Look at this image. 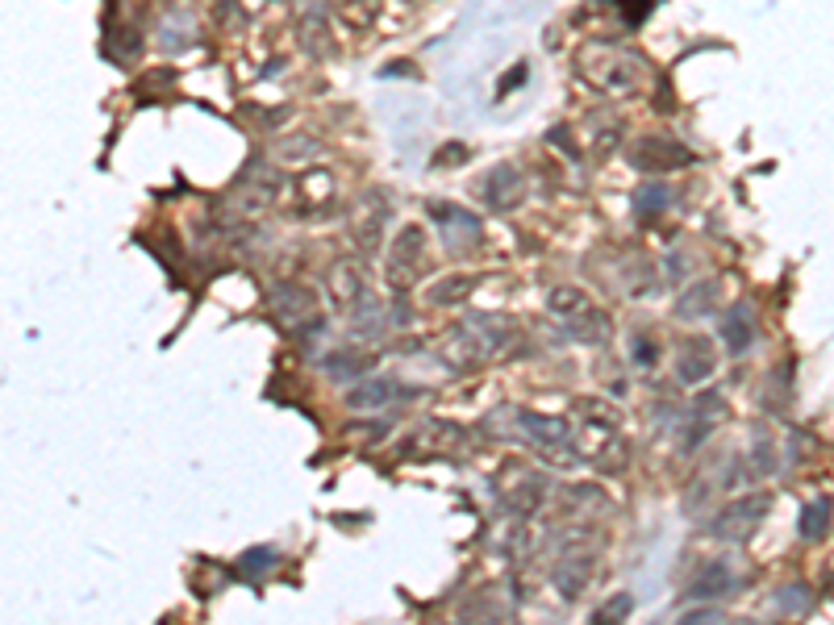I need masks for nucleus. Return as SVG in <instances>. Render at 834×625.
Returning a JSON list of instances; mask_svg holds the SVG:
<instances>
[{
  "label": "nucleus",
  "instance_id": "f257e3e1",
  "mask_svg": "<svg viewBox=\"0 0 834 625\" xmlns=\"http://www.w3.org/2000/svg\"><path fill=\"white\" fill-rule=\"evenodd\" d=\"M426 267H430L426 233H422V226H406V230L392 238L388 255H384V276H388V284H392L397 292H406V288H413L418 279L426 276Z\"/></svg>",
  "mask_w": 834,
  "mask_h": 625
},
{
  "label": "nucleus",
  "instance_id": "f03ea898",
  "mask_svg": "<svg viewBox=\"0 0 834 625\" xmlns=\"http://www.w3.org/2000/svg\"><path fill=\"white\" fill-rule=\"evenodd\" d=\"M271 313L276 322L288 329H301V334H322V313H317V292L305 284H280L271 292Z\"/></svg>",
  "mask_w": 834,
  "mask_h": 625
},
{
  "label": "nucleus",
  "instance_id": "7ed1b4c3",
  "mask_svg": "<svg viewBox=\"0 0 834 625\" xmlns=\"http://www.w3.org/2000/svg\"><path fill=\"white\" fill-rule=\"evenodd\" d=\"M518 430L534 442L543 455H559V464H572V425L555 421V417H539L530 409H518Z\"/></svg>",
  "mask_w": 834,
  "mask_h": 625
},
{
  "label": "nucleus",
  "instance_id": "20e7f679",
  "mask_svg": "<svg viewBox=\"0 0 834 625\" xmlns=\"http://www.w3.org/2000/svg\"><path fill=\"white\" fill-rule=\"evenodd\" d=\"M767 509H772V501H767L763 492H760V496H742V501H730V505H726V509L714 517L710 533H714V538H722V542H742L747 533L760 526V517Z\"/></svg>",
  "mask_w": 834,
  "mask_h": 625
},
{
  "label": "nucleus",
  "instance_id": "39448f33",
  "mask_svg": "<svg viewBox=\"0 0 834 625\" xmlns=\"http://www.w3.org/2000/svg\"><path fill=\"white\" fill-rule=\"evenodd\" d=\"M476 196L488 208H497V213H509V208L522 201V176H518L513 167H493L488 176H480Z\"/></svg>",
  "mask_w": 834,
  "mask_h": 625
},
{
  "label": "nucleus",
  "instance_id": "423d86ee",
  "mask_svg": "<svg viewBox=\"0 0 834 625\" xmlns=\"http://www.w3.org/2000/svg\"><path fill=\"white\" fill-rule=\"evenodd\" d=\"M384 221H388V201H384L380 192H367L363 196V217L351 221V242H355L359 251H380V238H384Z\"/></svg>",
  "mask_w": 834,
  "mask_h": 625
},
{
  "label": "nucleus",
  "instance_id": "0eeeda50",
  "mask_svg": "<svg viewBox=\"0 0 834 625\" xmlns=\"http://www.w3.org/2000/svg\"><path fill=\"white\" fill-rule=\"evenodd\" d=\"M717 338H722V347L726 354H747L751 342H756V313H751V304H730L726 309V317L717 322Z\"/></svg>",
  "mask_w": 834,
  "mask_h": 625
},
{
  "label": "nucleus",
  "instance_id": "6e6552de",
  "mask_svg": "<svg viewBox=\"0 0 834 625\" xmlns=\"http://www.w3.org/2000/svg\"><path fill=\"white\" fill-rule=\"evenodd\" d=\"M634 167H643V171H676V167H685L692 159L689 146H680V142H667V139H643L634 146Z\"/></svg>",
  "mask_w": 834,
  "mask_h": 625
},
{
  "label": "nucleus",
  "instance_id": "1a4fd4ad",
  "mask_svg": "<svg viewBox=\"0 0 834 625\" xmlns=\"http://www.w3.org/2000/svg\"><path fill=\"white\" fill-rule=\"evenodd\" d=\"M438 217H443V238H447V247H451V255H472L480 247V221L472 213H463V208H434Z\"/></svg>",
  "mask_w": 834,
  "mask_h": 625
},
{
  "label": "nucleus",
  "instance_id": "9d476101",
  "mask_svg": "<svg viewBox=\"0 0 834 625\" xmlns=\"http://www.w3.org/2000/svg\"><path fill=\"white\" fill-rule=\"evenodd\" d=\"M714 368H717L714 342H705V338H689V342L680 347V368H676V375H680V384H685V388L705 384V380L714 375Z\"/></svg>",
  "mask_w": 834,
  "mask_h": 625
},
{
  "label": "nucleus",
  "instance_id": "9b49d317",
  "mask_svg": "<svg viewBox=\"0 0 834 625\" xmlns=\"http://www.w3.org/2000/svg\"><path fill=\"white\" fill-rule=\"evenodd\" d=\"M589 576H593V555H584V551H568V555L551 567V579H555V588H559L564 601H576V597L584 592Z\"/></svg>",
  "mask_w": 834,
  "mask_h": 625
},
{
  "label": "nucleus",
  "instance_id": "f8f14e48",
  "mask_svg": "<svg viewBox=\"0 0 834 625\" xmlns=\"http://www.w3.org/2000/svg\"><path fill=\"white\" fill-rule=\"evenodd\" d=\"M735 592V576H730V567L726 563H705L697 576H692V584L685 588V601H722V597H730Z\"/></svg>",
  "mask_w": 834,
  "mask_h": 625
},
{
  "label": "nucleus",
  "instance_id": "ddd939ff",
  "mask_svg": "<svg viewBox=\"0 0 834 625\" xmlns=\"http://www.w3.org/2000/svg\"><path fill=\"white\" fill-rule=\"evenodd\" d=\"M717 297H722V284L717 279H701V284L685 288V297L676 301V317L680 322H701V317L717 313Z\"/></svg>",
  "mask_w": 834,
  "mask_h": 625
},
{
  "label": "nucleus",
  "instance_id": "4468645a",
  "mask_svg": "<svg viewBox=\"0 0 834 625\" xmlns=\"http://www.w3.org/2000/svg\"><path fill=\"white\" fill-rule=\"evenodd\" d=\"M392 400H401V384H392V380H355L347 393L351 409H384Z\"/></svg>",
  "mask_w": 834,
  "mask_h": 625
},
{
  "label": "nucleus",
  "instance_id": "2eb2a0df",
  "mask_svg": "<svg viewBox=\"0 0 834 625\" xmlns=\"http://www.w3.org/2000/svg\"><path fill=\"white\" fill-rule=\"evenodd\" d=\"M330 288H334V301L342 304V309H359V304L367 301V279L359 267L351 263H338L330 272Z\"/></svg>",
  "mask_w": 834,
  "mask_h": 625
},
{
  "label": "nucleus",
  "instance_id": "dca6fc26",
  "mask_svg": "<svg viewBox=\"0 0 834 625\" xmlns=\"http://www.w3.org/2000/svg\"><path fill=\"white\" fill-rule=\"evenodd\" d=\"M322 368L330 371L338 384H355V380H363L372 371V354H363V350H330L322 359Z\"/></svg>",
  "mask_w": 834,
  "mask_h": 625
},
{
  "label": "nucleus",
  "instance_id": "f3484780",
  "mask_svg": "<svg viewBox=\"0 0 834 625\" xmlns=\"http://www.w3.org/2000/svg\"><path fill=\"white\" fill-rule=\"evenodd\" d=\"M568 334H572L576 342H584V347H596V342H605V338H609V322H605V313L584 309V313L568 317Z\"/></svg>",
  "mask_w": 834,
  "mask_h": 625
},
{
  "label": "nucleus",
  "instance_id": "a211bd4d",
  "mask_svg": "<svg viewBox=\"0 0 834 625\" xmlns=\"http://www.w3.org/2000/svg\"><path fill=\"white\" fill-rule=\"evenodd\" d=\"M547 309L551 313H559V317H576V313H584V309H589V297H584V288L559 284V288H551L547 292Z\"/></svg>",
  "mask_w": 834,
  "mask_h": 625
},
{
  "label": "nucleus",
  "instance_id": "6ab92c4d",
  "mask_svg": "<svg viewBox=\"0 0 834 625\" xmlns=\"http://www.w3.org/2000/svg\"><path fill=\"white\" fill-rule=\"evenodd\" d=\"M472 292H476V276H447L434 292H430V301L447 309V304H463Z\"/></svg>",
  "mask_w": 834,
  "mask_h": 625
},
{
  "label": "nucleus",
  "instance_id": "aec40b11",
  "mask_svg": "<svg viewBox=\"0 0 834 625\" xmlns=\"http://www.w3.org/2000/svg\"><path fill=\"white\" fill-rule=\"evenodd\" d=\"M576 413L589 417V421H593V425H601V430H618V425H621L618 409H614V405H605V400H596V396H584V400H576Z\"/></svg>",
  "mask_w": 834,
  "mask_h": 625
},
{
  "label": "nucleus",
  "instance_id": "412c9836",
  "mask_svg": "<svg viewBox=\"0 0 834 625\" xmlns=\"http://www.w3.org/2000/svg\"><path fill=\"white\" fill-rule=\"evenodd\" d=\"M672 201V192L664 184H643L639 188V196H634V208H639V217H660Z\"/></svg>",
  "mask_w": 834,
  "mask_h": 625
},
{
  "label": "nucleus",
  "instance_id": "4be33fe9",
  "mask_svg": "<svg viewBox=\"0 0 834 625\" xmlns=\"http://www.w3.org/2000/svg\"><path fill=\"white\" fill-rule=\"evenodd\" d=\"M276 563H280V555H276L271 546H255V551H246V555H242L239 567H242V576L263 579L267 572H271V567H276Z\"/></svg>",
  "mask_w": 834,
  "mask_h": 625
},
{
  "label": "nucleus",
  "instance_id": "5701e85b",
  "mask_svg": "<svg viewBox=\"0 0 834 625\" xmlns=\"http://www.w3.org/2000/svg\"><path fill=\"white\" fill-rule=\"evenodd\" d=\"M543 501H547V488H543V480H525V484L518 488V496H513V509L525 517V513L539 509Z\"/></svg>",
  "mask_w": 834,
  "mask_h": 625
},
{
  "label": "nucleus",
  "instance_id": "b1692460",
  "mask_svg": "<svg viewBox=\"0 0 834 625\" xmlns=\"http://www.w3.org/2000/svg\"><path fill=\"white\" fill-rule=\"evenodd\" d=\"M630 359H634L639 368H655V363H660V347H655V338L634 334V338H630Z\"/></svg>",
  "mask_w": 834,
  "mask_h": 625
},
{
  "label": "nucleus",
  "instance_id": "393cba45",
  "mask_svg": "<svg viewBox=\"0 0 834 625\" xmlns=\"http://www.w3.org/2000/svg\"><path fill=\"white\" fill-rule=\"evenodd\" d=\"M422 442H426V446H434V450H451L455 442H459V430H455V425H447V421H434V425H430V434Z\"/></svg>",
  "mask_w": 834,
  "mask_h": 625
},
{
  "label": "nucleus",
  "instance_id": "a878e982",
  "mask_svg": "<svg viewBox=\"0 0 834 625\" xmlns=\"http://www.w3.org/2000/svg\"><path fill=\"white\" fill-rule=\"evenodd\" d=\"M826 513H831L826 501L810 505V509H806V521H801V533H806V538H822V533H826Z\"/></svg>",
  "mask_w": 834,
  "mask_h": 625
},
{
  "label": "nucleus",
  "instance_id": "bb28decb",
  "mask_svg": "<svg viewBox=\"0 0 834 625\" xmlns=\"http://www.w3.org/2000/svg\"><path fill=\"white\" fill-rule=\"evenodd\" d=\"M630 609H634V601H630V597H609V601H605V604H601V609H596V613H593V622H609V617H626Z\"/></svg>",
  "mask_w": 834,
  "mask_h": 625
},
{
  "label": "nucleus",
  "instance_id": "cd10ccee",
  "mask_svg": "<svg viewBox=\"0 0 834 625\" xmlns=\"http://www.w3.org/2000/svg\"><path fill=\"white\" fill-rule=\"evenodd\" d=\"M689 272H692V263H689V259H685V251H676V255L667 259V276L676 279V284H680V279L689 276Z\"/></svg>",
  "mask_w": 834,
  "mask_h": 625
},
{
  "label": "nucleus",
  "instance_id": "c85d7f7f",
  "mask_svg": "<svg viewBox=\"0 0 834 625\" xmlns=\"http://www.w3.org/2000/svg\"><path fill=\"white\" fill-rule=\"evenodd\" d=\"M710 617H717V609H689L685 613V622H710Z\"/></svg>",
  "mask_w": 834,
  "mask_h": 625
}]
</instances>
